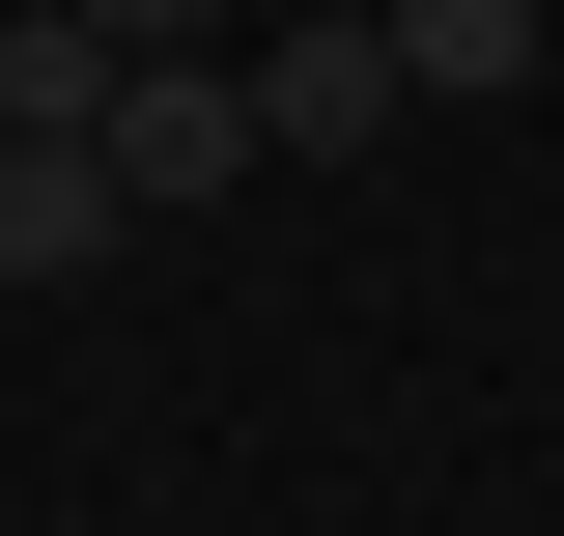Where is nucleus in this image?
I'll list each match as a JSON object with an SVG mask.
<instances>
[{"instance_id":"f257e3e1","label":"nucleus","mask_w":564,"mask_h":536,"mask_svg":"<svg viewBox=\"0 0 564 536\" xmlns=\"http://www.w3.org/2000/svg\"><path fill=\"white\" fill-rule=\"evenodd\" d=\"M113 170H141V199H226V170H282V141H254L226 57H141V85H113Z\"/></svg>"},{"instance_id":"f03ea898","label":"nucleus","mask_w":564,"mask_h":536,"mask_svg":"<svg viewBox=\"0 0 564 536\" xmlns=\"http://www.w3.org/2000/svg\"><path fill=\"white\" fill-rule=\"evenodd\" d=\"M395 114H423L395 29H282V57H254V141H282V170H339V141H395Z\"/></svg>"},{"instance_id":"7ed1b4c3","label":"nucleus","mask_w":564,"mask_h":536,"mask_svg":"<svg viewBox=\"0 0 564 536\" xmlns=\"http://www.w3.org/2000/svg\"><path fill=\"white\" fill-rule=\"evenodd\" d=\"M113 226H141V170H113V141H0V282H85Z\"/></svg>"},{"instance_id":"20e7f679","label":"nucleus","mask_w":564,"mask_h":536,"mask_svg":"<svg viewBox=\"0 0 564 536\" xmlns=\"http://www.w3.org/2000/svg\"><path fill=\"white\" fill-rule=\"evenodd\" d=\"M113 85H141V57H113V29H57V0L0 29V141H113Z\"/></svg>"},{"instance_id":"39448f33","label":"nucleus","mask_w":564,"mask_h":536,"mask_svg":"<svg viewBox=\"0 0 564 536\" xmlns=\"http://www.w3.org/2000/svg\"><path fill=\"white\" fill-rule=\"evenodd\" d=\"M395 85L452 114V85H536V0H395Z\"/></svg>"},{"instance_id":"423d86ee","label":"nucleus","mask_w":564,"mask_h":536,"mask_svg":"<svg viewBox=\"0 0 564 536\" xmlns=\"http://www.w3.org/2000/svg\"><path fill=\"white\" fill-rule=\"evenodd\" d=\"M57 29H113V57H226V0H57Z\"/></svg>"},{"instance_id":"0eeeda50","label":"nucleus","mask_w":564,"mask_h":536,"mask_svg":"<svg viewBox=\"0 0 564 536\" xmlns=\"http://www.w3.org/2000/svg\"><path fill=\"white\" fill-rule=\"evenodd\" d=\"M282 29H395V0H282Z\"/></svg>"}]
</instances>
